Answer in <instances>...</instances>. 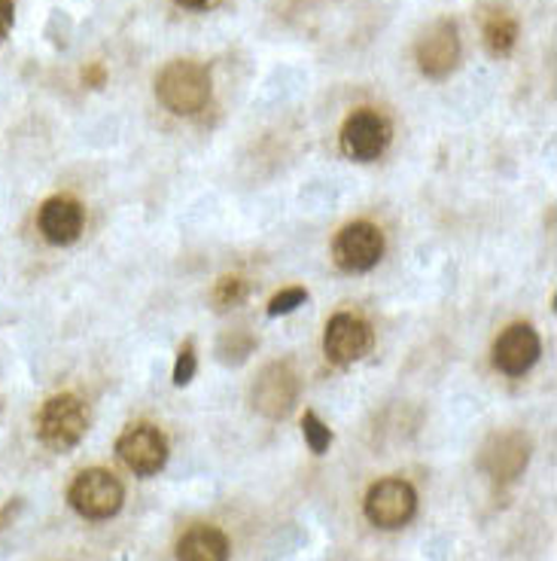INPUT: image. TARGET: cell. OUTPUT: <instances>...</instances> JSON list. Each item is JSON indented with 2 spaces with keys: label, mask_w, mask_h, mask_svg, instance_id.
Returning <instances> with one entry per match:
<instances>
[{
  "label": "cell",
  "mask_w": 557,
  "mask_h": 561,
  "mask_svg": "<svg viewBox=\"0 0 557 561\" xmlns=\"http://www.w3.org/2000/svg\"><path fill=\"white\" fill-rule=\"evenodd\" d=\"M155 99L174 116H196L208 107L210 101V73L205 65L177 58L167 61L162 73L155 77Z\"/></svg>",
  "instance_id": "obj_1"
},
{
  "label": "cell",
  "mask_w": 557,
  "mask_h": 561,
  "mask_svg": "<svg viewBox=\"0 0 557 561\" xmlns=\"http://www.w3.org/2000/svg\"><path fill=\"white\" fill-rule=\"evenodd\" d=\"M89 427V415H85L83 400L77 393H56L43 403L40 415H37V436L46 449L53 451H70L80 446Z\"/></svg>",
  "instance_id": "obj_2"
},
{
  "label": "cell",
  "mask_w": 557,
  "mask_h": 561,
  "mask_svg": "<svg viewBox=\"0 0 557 561\" xmlns=\"http://www.w3.org/2000/svg\"><path fill=\"white\" fill-rule=\"evenodd\" d=\"M68 501L83 519L101 522L111 519V516H116L123 510L126 489H123V482L113 477L111 470L92 467V470H83L80 477L73 479V485L68 491Z\"/></svg>",
  "instance_id": "obj_3"
},
{
  "label": "cell",
  "mask_w": 557,
  "mask_h": 561,
  "mask_svg": "<svg viewBox=\"0 0 557 561\" xmlns=\"http://www.w3.org/2000/svg\"><path fill=\"white\" fill-rule=\"evenodd\" d=\"M415 513H418V491L399 477L381 479L365 494V519L375 528L396 531L415 519Z\"/></svg>",
  "instance_id": "obj_4"
},
{
  "label": "cell",
  "mask_w": 557,
  "mask_h": 561,
  "mask_svg": "<svg viewBox=\"0 0 557 561\" xmlns=\"http://www.w3.org/2000/svg\"><path fill=\"white\" fill-rule=\"evenodd\" d=\"M384 256V232L369 220L348 224L333 241V260L341 272H369Z\"/></svg>",
  "instance_id": "obj_5"
},
{
  "label": "cell",
  "mask_w": 557,
  "mask_h": 561,
  "mask_svg": "<svg viewBox=\"0 0 557 561\" xmlns=\"http://www.w3.org/2000/svg\"><path fill=\"white\" fill-rule=\"evenodd\" d=\"M372 327L350 314V311H338L326 323V333H323V351H326V360L335 366H350L362 360L369 351H372Z\"/></svg>",
  "instance_id": "obj_6"
},
{
  "label": "cell",
  "mask_w": 557,
  "mask_h": 561,
  "mask_svg": "<svg viewBox=\"0 0 557 561\" xmlns=\"http://www.w3.org/2000/svg\"><path fill=\"white\" fill-rule=\"evenodd\" d=\"M415 58L423 77L445 80L460 65V31L451 19H436L430 28L420 34L415 46Z\"/></svg>",
  "instance_id": "obj_7"
},
{
  "label": "cell",
  "mask_w": 557,
  "mask_h": 561,
  "mask_svg": "<svg viewBox=\"0 0 557 561\" xmlns=\"http://www.w3.org/2000/svg\"><path fill=\"white\" fill-rule=\"evenodd\" d=\"M530 451H533V443H530L527 434L502 431V434L490 436L488 443L481 446L478 463L494 482H515L527 470Z\"/></svg>",
  "instance_id": "obj_8"
},
{
  "label": "cell",
  "mask_w": 557,
  "mask_h": 561,
  "mask_svg": "<svg viewBox=\"0 0 557 561\" xmlns=\"http://www.w3.org/2000/svg\"><path fill=\"white\" fill-rule=\"evenodd\" d=\"M116 455L138 477H155L167 461V439L153 424H135L116 439Z\"/></svg>",
  "instance_id": "obj_9"
},
{
  "label": "cell",
  "mask_w": 557,
  "mask_h": 561,
  "mask_svg": "<svg viewBox=\"0 0 557 561\" xmlns=\"http://www.w3.org/2000/svg\"><path fill=\"white\" fill-rule=\"evenodd\" d=\"M253 409L265 419H287L299 400V379L287 364H268L253 381Z\"/></svg>",
  "instance_id": "obj_10"
},
{
  "label": "cell",
  "mask_w": 557,
  "mask_h": 561,
  "mask_svg": "<svg viewBox=\"0 0 557 561\" xmlns=\"http://www.w3.org/2000/svg\"><path fill=\"white\" fill-rule=\"evenodd\" d=\"M391 123L375 111L350 113L341 128V150L353 162H372L391 144Z\"/></svg>",
  "instance_id": "obj_11"
},
{
  "label": "cell",
  "mask_w": 557,
  "mask_h": 561,
  "mask_svg": "<svg viewBox=\"0 0 557 561\" xmlns=\"http://www.w3.org/2000/svg\"><path fill=\"white\" fill-rule=\"evenodd\" d=\"M543 354V342L530 323H509L494 342V366L506 376H524Z\"/></svg>",
  "instance_id": "obj_12"
},
{
  "label": "cell",
  "mask_w": 557,
  "mask_h": 561,
  "mask_svg": "<svg viewBox=\"0 0 557 561\" xmlns=\"http://www.w3.org/2000/svg\"><path fill=\"white\" fill-rule=\"evenodd\" d=\"M37 224H40L43 239L49 241V244L68 248V244H73V241L83 236L85 210L77 198L53 196L43 202Z\"/></svg>",
  "instance_id": "obj_13"
},
{
  "label": "cell",
  "mask_w": 557,
  "mask_h": 561,
  "mask_svg": "<svg viewBox=\"0 0 557 561\" xmlns=\"http://www.w3.org/2000/svg\"><path fill=\"white\" fill-rule=\"evenodd\" d=\"M177 561H229V537L213 525H196L177 540Z\"/></svg>",
  "instance_id": "obj_14"
},
{
  "label": "cell",
  "mask_w": 557,
  "mask_h": 561,
  "mask_svg": "<svg viewBox=\"0 0 557 561\" xmlns=\"http://www.w3.org/2000/svg\"><path fill=\"white\" fill-rule=\"evenodd\" d=\"M481 41L488 46L490 56H509L518 43V22L509 15V10H494L485 15L481 25Z\"/></svg>",
  "instance_id": "obj_15"
},
{
  "label": "cell",
  "mask_w": 557,
  "mask_h": 561,
  "mask_svg": "<svg viewBox=\"0 0 557 561\" xmlns=\"http://www.w3.org/2000/svg\"><path fill=\"white\" fill-rule=\"evenodd\" d=\"M244 296H247V284L244 278H235V275H225V278L217 280V287H213V309L217 311H229L235 309L244 302Z\"/></svg>",
  "instance_id": "obj_16"
},
{
  "label": "cell",
  "mask_w": 557,
  "mask_h": 561,
  "mask_svg": "<svg viewBox=\"0 0 557 561\" xmlns=\"http://www.w3.org/2000/svg\"><path fill=\"white\" fill-rule=\"evenodd\" d=\"M302 434H305L307 449L314 451V455H323V451L333 446V431L317 419V412H305V419H302Z\"/></svg>",
  "instance_id": "obj_17"
},
{
  "label": "cell",
  "mask_w": 557,
  "mask_h": 561,
  "mask_svg": "<svg viewBox=\"0 0 557 561\" xmlns=\"http://www.w3.org/2000/svg\"><path fill=\"white\" fill-rule=\"evenodd\" d=\"M307 302V290L302 287H287V290H280L271 302H268V318H280V314H290L299 306H305Z\"/></svg>",
  "instance_id": "obj_18"
},
{
  "label": "cell",
  "mask_w": 557,
  "mask_h": 561,
  "mask_svg": "<svg viewBox=\"0 0 557 561\" xmlns=\"http://www.w3.org/2000/svg\"><path fill=\"white\" fill-rule=\"evenodd\" d=\"M196 369H198V360H196V345L193 342H186L177 354V364H174V385L183 388V385H189V381L196 379Z\"/></svg>",
  "instance_id": "obj_19"
},
{
  "label": "cell",
  "mask_w": 557,
  "mask_h": 561,
  "mask_svg": "<svg viewBox=\"0 0 557 561\" xmlns=\"http://www.w3.org/2000/svg\"><path fill=\"white\" fill-rule=\"evenodd\" d=\"M13 22H15L13 0H0V43L7 41V34L13 31Z\"/></svg>",
  "instance_id": "obj_20"
},
{
  "label": "cell",
  "mask_w": 557,
  "mask_h": 561,
  "mask_svg": "<svg viewBox=\"0 0 557 561\" xmlns=\"http://www.w3.org/2000/svg\"><path fill=\"white\" fill-rule=\"evenodd\" d=\"M83 80L85 85H95V89H98V85L104 83V68H101V65H92L89 70H83Z\"/></svg>",
  "instance_id": "obj_21"
},
{
  "label": "cell",
  "mask_w": 557,
  "mask_h": 561,
  "mask_svg": "<svg viewBox=\"0 0 557 561\" xmlns=\"http://www.w3.org/2000/svg\"><path fill=\"white\" fill-rule=\"evenodd\" d=\"M181 7H186V10H210V7H217L220 0H177Z\"/></svg>",
  "instance_id": "obj_22"
}]
</instances>
